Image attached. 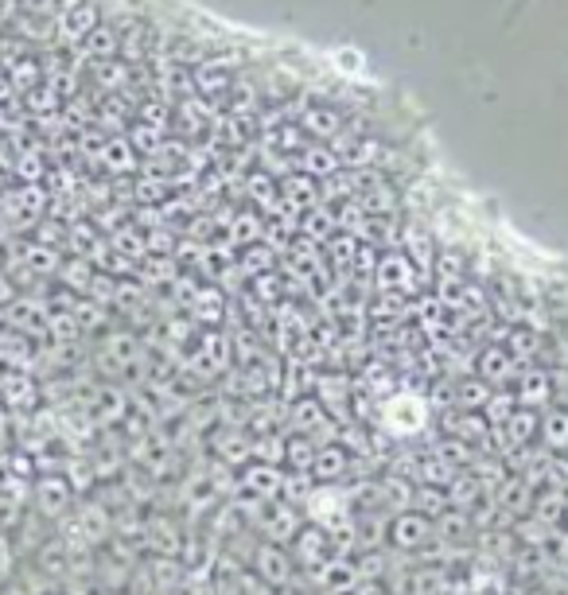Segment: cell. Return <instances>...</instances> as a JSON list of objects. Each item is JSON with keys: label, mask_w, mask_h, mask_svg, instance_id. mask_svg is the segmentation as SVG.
<instances>
[{"label": "cell", "mask_w": 568, "mask_h": 595, "mask_svg": "<svg viewBox=\"0 0 568 595\" xmlns=\"http://www.w3.org/2000/svg\"><path fill=\"white\" fill-rule=\"evenodd\" d=\"M425 420H428L425 401L413 397V393H393V397L382 401V428L390 436H417L425 428Z\"/></svg>", "instance_id": "1"}, {"label": "cell", "mask_w": 568, "mask_h": 595, "mask_svg": "<svg viewBox=\"0 0 568 595\" xmlns=\"http://www.w3.org/2000/svg\"><path fill=\"white\" fill-rule=\"evenodd\" d=\"M32 498H36V514H39V518H47V522H59V518H67V510H71L74 487H71V479H63V475H43V479H36Z\"/></svg>", "instance_id": "2"}, {"label": "cell", "mask_w": 568, "mask_h": 595, "mask_svg": "<svg viewBox=\"0 0 568 595\" xmlns=\"http://www.w3.org/2000/svg\"><path fill=\"white\" fill-rule=\"evenodd\" d=\"M432 537H436V525L428 522L425 514L405 510V514H393L390 518V545L401 549V553H413L417 545H428Z\"/></svg>", "instance_id": "3"}, {"label": "cell", "mask_w": 568, "mask_h": 595, "mask_svg": "<svg viewBox=\"0 0 568 595\" xmlns=\"http://www.w3.org/2000/svg\"><path fill=\"white\" fill-rule=\"evenodd\" d=\"M253 568H257V580L265 588H284L292 580V557L284 553L281 545H273V541L253 549Z\"/></svg>", "instance_id": "4"}, {"label": "cell", "mask_w": 568, "mask_h": 595, "mask_svg": "<svg viewBox=\"0 0 568 595\" xmlns=\"http://www.w3.org/2000/svg\"><path fill=\"white\" fill-rule=\"evenodd\" d=\"M261 533L273 541V545H281V541H292L304 525H300V518H296V510L288 506V502H261Z\"/></svg>", "instance_id": "5"}, {"label": "cell", "mask_w": 568, "mask_h": 595, "mask_svg": "<svg viewBox=\"0 0 568 595\" xmlns=\"http://www.w3.org/2000/svg\"><path fill=\"white\" fill-rule=\"evenodd\" d=\"M296 428V436H323V428H335V420L327 417V409H323L316 397H296V401H288V432Z\"/></svg>", "instance_id": "6"}, {"label": "cell", "mask_w": 568, "mask_h": 595, "mask_svg": "<svg viewBox=\"0 0 568 595\" xmlns=\"http://www.w3.org/2000/svg\"><path fill=\"white\" fill-rule=\"evenodd\" d=\"M292 549H296V560L312 572V568H320L323 560H327L323 553H327L331 545H327V533H323L320 525H308V529H300V533L292 537Z\"/></svg>", "instance_id": "7"}, {"label": "cell", "mask_w": 568, "mask_h": 595, "mask_svg": "<svg viewBox=\"0 0 568 595\" xmlns=\"http://www.w3.org/2000/svg\"><path fill=\"white\" fill-rule=\"evenodd\" d=\"M242 487H246L249 494H257V498H273V494L284 487L281 467H277V463H253V467L242 471Z\"/></svg>", "instance_id": "8"}, {"label": "cell", "mask_w": 568, "mask_h": 595, "mask_svg": "<svg viewBox=\"0 0 568 595\" xmlns=\"http://www.w3.org/2000/svg\"><path fill=\"white\" fill-rule=\"evenodd\" d=\"M351 471V455L347 448H339V444H327L316 452V463H312V475L323 479V483H335V479H343Z\"/></svg>", "instance_id": "9"}, {"label": "cell", "mask_w": 568, "mask_h": 595, "mask_svg": "<svg viewBox=\"0 0 568 595\" xmlns=\"http://www.w3.org/2000/svg\"><path fill=\"white\" fill-rule=\"evenodd\" d=\"M514 366H518V362L510 358V350L491 347V350H483V358H479V378L487 385H502L514 378Z\"/></svg>", "instance_id": "10"}, {"label": "cell", "mask_w": 568, "mask_h": 595, "mask_svg": "<svg viewBox=\"0 0 568 595\" xmlns=\"http://www.w3.org/2000/svg\"><path fill=\"white\" fill-rule=\"evenodd\" d=\"M382 510H390V514H405V510H413V483L409 479H401V475H386L382 483Z\"/></svg>", "instance_id": "11"}, {"label": "cell", "mask_w": 568, "mask_h": 595, "mask_svg": "<svg viewBox=\"0 0 568 595\" xmlns=\"http://www.w3.org/2000/svg\"><path fill=\"white\" fill-rule=\"evenodd\" d=\"M0 393H4V401L12 405V409H32L36 405V385L28 382V374H20V370H12V374H4V382H0Z\"/></svg>", "instance_id": "12"}, {"label": "cell", "mask_w": 568, "mask_h": 595, "mask_svg": "<svg viewBox=\"0 0 568 595\" xmlns=\"http://www.w3.org/2000/svg\"><path fill=\"white\" fill-rule=\"evenodd\" d=\"M530 498H533V490H530V483L526 479H514V483H502L498 487V510H510V518H522L526 510H530Z\"/></svg>", "instance_id": "13"}, {"label": "cell", "mask_w": 568, "mask_h": 595, "mask_svg": "<svg viewBox=\"0 0 568 595\" xmlns=\"http://www.w3.org/2000/svg\"><path fill=\"white\" fill-rule=\"evenodd\" d=\"M479 498H483V487H479L475 475H456V479H452V487H448V506H456L463 514V510H475Z\"/></svg>", "instance_id": "14"}, {"label": "cell", "mask_w": 568, "mask_h": 595, "mask_svg": "<svg viewBox=\"0 0 568 595\" xmlns=\"http://www.w3.org/2000/svg\"><path fill=\"white\" fill-rule=\"evenodd\" d=\"M413 506H417V514H425L428 522H436V518H444L448 514V490L440 487H421L413 490Z\"/></svg>", "instance_id": "15"}, {"label": "cell", "mask_w": 568, "mask_h": 595, "mask_svg": "<svg viewBox=\"0 0 568 595\" xmlns=\"http://www.w3.org/2000/svg\"><path fill=\"white\" fill-rule=\"evenodd\" d=\"M316 440H308V436H288L284 440V459H288V467L292 471H312V463H316Z\"/></svg>", "instance_id": "16"}, {"label": "cell", "mask_w": 568, "mask_h": 595, "mask_svg": "<svg viewBox=\"0 0 568 595\" xmlns=\"http://www.w3.org/2000/svg\"><path fill=\"white\" fill-rule=\"evenodd\" d=\"M316 385H320V397H316V401H320L323 409H331L335 417L343 420V409H339V405L347 401V393H351V382H347V378H339V374H327V378H320Z\"/></svg>", "instance_id": "17"}, {"label": "cell", "mask_w": 568, "mask_h": 595, "mask_svg": "<svg viewBox=\"0 0 568 595\" xmlns=\"http://www.w3.org/2000/svg\"><path fill=\"white\" fill-rule=\"evenodd\" d=\"M518 397H522V405H526V409L545 405V401H549V378H545L537 366L526 370V374H522V385H518Z\"/></svg>", "instance_id": "18"}, {"label": "cell", "mask_w": 568, "mask_h": 595, "mask_svg": "<svg viewBox=\"0 0 568 595\" xmlns=\"http://www.w3.org/2000/svg\"><path fill=\"white\" fill-rule=\"evenodd\" d=\"M541 440L549 444V452H568V409H557L541 420Z\"/></svg>", "instance_id": "19"}, {"label": "cell", "mask_w": 568, "mask_h": 595, "mask_svg": "<svg viewBox=\"0 0 568 595\" xmlns=\"http://www.w3.org/2000/svg\"><path fill=\"white\" fill-rule=\"evenodd\" d=\"M195 358H203V362H207V370H214V374H218V370H226V366H230V347H226V339H222V335H203V339H199V354H195Z\"/></svg>", "instance_id": "20"}, {"label": "cell", "mask_w": 568, "mask_h": 595, "mask_svg": "<svg viewBox=\"0 0 568 595\" xmlns=\"http://www.w3.org/2000/svg\"><path fill=\"white\" fill-rule=\"evenodd\" d=\"M456 432V440H463V444H487V436H491V424H487V417L483 413H467L463 409V417H460V424L452 428Z\"/></svg>", "instance_id": "21"}, {"label": "cell", "mask_w": 568, "mask_h": 595, "mask_svg": "<svg viewBox=\"0 0 568 595\" xmlns=\"http://www.w3.org/2000/svg\"><path fill=\"white\" fill-rule=\"evenodd\" d=\"M16 564H20V553H16L12 533H0V588L8 580H16Z\"/></svg>", "instance_id": "22"}, {"label": "cell", "mask_w": 568, "mask_h": 595, "mask_svg": "<svg viewBox=\"0 0 568 595\" xmlns=\"http://www.w3.org/2000/svg\"><path fill=\"white\" fill-rule=\"evenodd\" d=\"M460 401L467 413H479L487 401H491V385L487 382H463L460 385Z\"/></svg>", "instance_id": "23"}, {"label": "cell", "mask_w": 568, "mask_h": 595, "mask_svg": "<svg viewBox=\"0 0 568 595\" xmlns=\"http://www.w3.org/2000/svg\"><path fill=\"white\" fill-rule=\"evenodd\" d=\"M483 409H487V424L498 428V424H506V420H510V413H514V401H510L506 393H491V401H487Z\"/></svg>", "instance_id": "24"}, {"label": "cell", "mask_w": 568, "mask_h": 595, "mask_svg": "<svg viewBox=\"0 0 568 595\" xmlns=\"http://www.w3.org/2000/svg\"><path fill=\"white\" fill-rule=\"evenodd\" d=\"M351 595H386V588H382V584H358Z\"/></svg>", "instance_id": "25"}, {"label": "cell", "mask_w": 568, "mask_h": 595, "mask_svg": "<svg viewBox=\"0 0 568 595\" xmlns=\"http://www.w3.org/2000/svg\"><path fill=\"white\" fill-rule=\"evenodd\" d=\"M47 595H55V592H47Z\"/></svg>", "instance_id": "26"}]
</instances>
